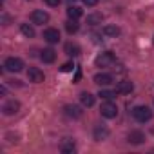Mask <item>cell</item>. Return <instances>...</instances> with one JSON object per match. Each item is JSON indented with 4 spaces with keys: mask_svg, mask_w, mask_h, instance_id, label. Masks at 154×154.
Masks as SVG:
<instances>
[{
    "mask_svg": "<svg viewBox=\"0 0 154 154\" xmlns=\"http://www.w3.org/2000/svg\"><path fill=\"white\" fill-rule=\"evenodd\" d=\"M67 17H69L71 20H78V18L82 17V9H80L78 6H69V8H67Z\"/></svg>",
    "mask_w": 154,
    "mask_h": 154,
    "instance_id": "obj_17",
    "label": "cell"
},
{
    "mask_svg": "<svg viewBox=\"0 0 154 154\" xmlns=\"http://www.w3.org/2000/svg\"><path fill=\"white\" fill-rule=\"evenodd\" d=\"M109 136V129L105 127V125H96L94 127V140L96 141H102V140H105Z\"/></svg>",
    "mask_w": 154,
    "mask_h": 154,
    "instance_id": "obj_13",
    "label": "cell"
},
{
    "mask_svg": "<svg viewBox=\"0 0 154 154\" xmlns=\"http://www.w3.org/2000/svg\"><path fill=\"white\" fill-rule=\"evenodd\" d=\"M94 84H98V85H109V84H112V76L107 74V72H98V74H94Z\"/></svg>",
    "mask_w": 154,
    "mask_h": 154,
    "instance_id": "obj_10",
    "label": "cell"
},
{
    "mask_svg": "<svg viewBox=\"0 0 154 154\" xmlns=\"http://www.w3.org/2000/svg\"><path fill=\"white\" fill-rule=\"evenodd\" d=\"M114 62H116V56H114L111 51H105V53L98 54V56H96V60H94L96 67H109V65H112Z\"/></svg>",
    "mask_w": 154,
    "mask_h": 154,
    "instance_id": "obj_2",
    "label": "cell"
},
{
    "mask_svg": "<svg viewBox=\"0 0 154 154\" xmlns=\"http://www.w3.org/2000/svg\"><path fill=\"white\" fill-rule=\"evenodd\" d=\"M76 149V143L72 141V140H69V138H65L63 141H62V145H60V150L63 152V154H69V152H72Z\"/></svg>",
    "mask_w": 154,
    "mask_h": 154,
    "instance_id": "obj_16",
    "label": "cell"
},
{
    "mask_svg": "<svg viewBox=\"0 0 154 154\" xmlns=\"http://www.w3.org/2000/svg\"><path fill=\"white\" fill-rule=\"evenodd\" d=\"M63 112H65V116H69V118H80V116H82V109H80L78 105H65V107H63Z\"/></svg>",
    "mask_w": 154,
    "mask_h": 154,
    "instance_id": "obj_11",
    "label": "cell"
},
{
    "mask_svg": "<svg viewBox=\"0 0 154 154\" xmlns=\"http://www.w3.org/2000/svg\"><path fill=\"white\" fill-rule=\"evenodd\" d=\"M44 2L49 6V8H58V4H60V0H44Z\"/></svg>",
    "mask_w": 154,
    "mask_h": 154,
    "instance_id": "obj_25",
    "label": "cell"
},
{
    "mask_svg": "<svg viewBox=\"0 0 154 154\" xmlns=\"http://www.w3.org/2000/svg\"><path fill=\"white\" fill-rule=\"evenodd\" d=\"M100 112H102V116H105V118H116V114H118V107H116V103H112L111 100H107L105 103H102Z\"/></svg>",
    "mask_w": 154,
    "mask_h": 154,
    "instance_id": "obj_4",
    "label": "cell"
},
{
    "mask_svg": "<svg viewBox=\"0 0 154 154\" xmlns=\"http://www.w3.org/2000/svg\"><path fill=\"white\" fill-rule=\"evenodd\" d=\"M103 22V15L102 13H91L89 17H87V24L89 26H98V24H102Z\"/></svg>",
    "mask_w": 154,
    "mask_h": 154,
    "instance_id": "obj_19",
    "label": "cell"
},
{
    "mask_svg": "<svg viewBox=\"0 0 154 154\" xmlns=\"http://www.w3.org/2000/svg\"><path fill=\"white\" fill-rule=\"evenodd\" d=\"M80 102H82L84 107H93L94 105V96L91 93H82L80 94Z\"/></svg>",
    "mask_w": 154,
    "mask_h": 154,
    "instance_id": "obj_18",
    "label": "cell"
},
{
    "mask_svg": "<svg viewBox=\"0 0 154 154\" xmlns=\"http://www.w3.org/2000/svg\"><path fill=\"white\" fill-rule=\"evenodd\" d=\"M98 96H100V98H103V100H112V98L116 96V91H107V89H102V91L98 93Z\"/></svg>",
    "mask_w": 154,
    "mask_h": 154,
    "instance_id": "obj_23",
    "label": "cell"
},
{
    "mask_svg": "<svg viewBox=\"0 0 154 154\" xmlns=\"http://www.w3.org/2000/svg\"><path fill=\"white\" fill-rule=\"evenodd\" d=\"M4 69L9 71V72H20L24 69V62L20 58H17V56H11V58H8L4 62Z\"/></svg>",
    "mask_w": 154,
    "mask_h": 154,
    "instance_id": "obj_3",
    "label": "cell"
},
{
    "mask_svg": "<svg viewBox=\"0 0 154 154\" xmlns=\"http://www.w3.org/2000/svg\"><path fill=\"white\" fill-rule=\"evenodd\" d=\"M63 49H65V53H67L69 56H78V54L82 53L80 45H78V44H72V42H67V44L63 45Z\"/></svg>",
    "mask_w": 154,
    "mask_h": 154,
    "instance_id": "obj_14",
    "label": "cell"
},
{
    "mask_svg": "<svg viewBox=\"0 0 154 154\" xmlns=\"http://www.w3.org/2000/svg\"><path fill=\"white\" fill-rule=\"evenodd\" d=\"M103 35L116 38V36L120 35V27H118V26H105V27H103Z\"/></svg>",
    "mask_w": 154,
    "mask_h": 154,
    "instance_id": "obj_20",
    "label": "cell"
},
{
    "mask_svg": "<svg viewBox=\"0 0 154 154\" xmlns=\"http://www.w3.org/2000/svg\"><path fill=\"white\" fill-rule=\"evenodd\" d=\"M20 31H22V35H26L27 38H33V36H35V29H33V26H29V24H20Z\"/></svg>",
    "mask_w": 154,
    "mask_h": 154,
    "instance_id": "obj_21",
    "label": "cell"
},
{
    "mask_svg": "<svg viewBox=\"0 0 154 154\" xmlns=\"http://www.w3.org/2000/svg\"><path fill=\"white\" fill-rule=\"evenodd\" d=\"M20 111V103L17 102V100H8L4 105H2V112L6 114V116H13V114H17Z\"/></svg>",
    "mask_w": 154,
    "mask_h": 154,
    "instance_id": "obj_6",
    "label": "cell"
},
{
    "mask_svg": "<svg viewBox=\"0 0 154 154\" xmlns=\"http://www.w3.org/2000/svg\"><path fill=\"white\" fill-rule=\"evenodd\" d=\"M82 2H84L85 6H89V8H93V6H96V4H98V0H82Z\"/></svg>",
    "mask_w": 154,
    "mask_h": 154,
    "instance_id": "obj_26",
    "label": "cell"
},
{
    "mask_svg": "<svg viewBox=\"0 0 154 154\" xmlns=\"http://www.w3.org/2000/svg\"><path fill=\"white\" fill-rule=\"evenodd\" d=\"M27 78H29V82H33V84H42L44 82V72L38 69V67H29L27 69Z\"/></svg>",
    "mask_w": 154,
    "mask_h": 154,
    "instance_id": "obj_7",
    "label": "cell"
},
{
    "mask_svg": "<svg viewBox=\"0 0 154 154\" xmlns=\"http://www.w3.org/2000/svg\"><path fill=\"white\" fill-rule=\"evenodd\" d=\"M72 69H74V65H72L71 62H69V63H63V65H62V72H69V71H72Z\"/></svg>",
    "mask_w": 154,
    "mask_h": 154,
    "instance_id": "obj_24",
    "label": "cell"
},
{
    "mask_svg": "<svg viewBox=\"0 0 154 154\" xmlns=\"http://www.w3.org/2000/svg\"><path fill=\"white\" fill-rule=\"evenodd\" d=\"M54 58H56V53H54L51 47H47V49H44V51L40 53V60L45 62V63H53Z\"/></svg>",
    "mask_w": 154,
    "mask_h": 154,
    "instance_id": "obj_12",
    "label": "cell"
},
{
    "mask_svg": "<svg viewBox=\"0 0 154 154\" xmlns=\"http://www.w3.org/2000/svg\"><path fill=\"white\" fill-rule=\"evenodd\" d=\"M78 24H76V20H69V22H65V31L69 33V35H72V33H76L78 31Z\"/></svg>",
    "mask_w": 154,
    "mask_h": 154,
    "instance_id": "obj_22",
    "label": "cell"
},
{
    "mask_svg": "<svg viewBox=\"0 0 154 154\" xmlns=\"http://www.w3.org/2000/svg\"><path fill=\"white\" fill-rule=\"evenodd\" d=\"M143 140H145V134H143L141 131H132V132H129V141H131V143L140 145V143H143Z\"/></svg>",
    "mask_w": 154,
    "mask_h": 154,
    "instance_id": "obj_15",
    "label": "cell"
},
{
    "mask_svg": "<svg viewBox=\"0 0 154 154\" xmlns=\"http://www.w3.org/2000/svg\"><path fill=\"white\" fill-rule=\"evenodd\" d=\"M132 91H134V84L129 80L118 82V85H116V93H120V94H131Z\"/></svg>",
    "mask_w": 154,
    "mask_h": 154,
    "instance_id": "obj_9",
    "label": "cell"
},
{
    "mask_svg": "<svg viewBox=\"0 0 154 154\" xmlns=\"http://www.w3.org/2000/svg\"><path fill=\"white\" fill-rule=\"evenodd\" d=\"M31 22L36 24V26H44V24L49 22V15L45 11H42V9H35L31 13Z\"/></svg>",
    "mask_w": 154,
    "mask_h": 154,
    "instance_id": "obj_5",
    "label": "cell"
},
{
    "mask_svg": "<svg viewBox=\"0 0 154 154\" xmlns=\"http://www.w3.org/2000/svg\"><path fill=\"white\" fill-rule=\"evenodd\" d=\"M44 38L49 42V44H58L60 42V31L54 29V27H49L44 31Z\"/></svg>",
    "mask_w": 154,
    "mask_h": 154,
    "instance_id": "obj_8",
    "label": "cell"
},
{
    "mask_svg": "<svg viewBox=\"0 0 154 154\" xmlns=\"http://www.w3.org/2000/svg\"><path fill=\"white\" fill-rule=\"evenodd\" d=\"M132 116H134V120L145 123V122H149V120L152 118V111H150L147 105H138V107L132 109Z\"/></svg>",
    "mask_w": 154,
    "mask_h": 154,
    "instance_id": "obj_1",
    "label": "cell"
}]
</instances>
